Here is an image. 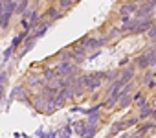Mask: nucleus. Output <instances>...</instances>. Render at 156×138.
Here are the masks:
<instances>
[{
  "mask_svg": "<svg viewBox=\"0 0 156 138\" xmlns=\"http://www.w3.org/2000/svg\"><path fill=\"white\" fill-rule=\"evenodd\" d=\"M138 122H140V116H138V118H129V120H123V125H125V129H129V127L138 125Z\"/></svg>",
  "mask_w": 156,
  "mask_h": 138,
  "instance_id": "obj_20",
  "label": "nucleus"
},
{
  "mask_svg": "<svg viewBox=\"0 0 156 138\" xmlns=\"http://www.w3.org/2000/svg\"><path fill=\"white\" fill-rule=\"evenodd\" d=\"M57 6H59L61 11H68L73 6V0H57Z\"/></svg>",
  "mask_w": 156,
  "mask_h": 138,
  "instance_id": "obj_15",
  "label": "nucleus"
},
{
  "mask_svg": "<svg viewBox=\"0 0 156 138\" xmlns=\"http://www.w3.org/2000/svg\"><path fill=\"white\" fill-rule=\"evenodd\" d=\"M141 94H143V90H136V94L132 96V100H134V101H138V100L141 98Z\"/></svg>",
  "mask_w": 156,
  "mask_h": 138,
  "instance_id": "obj_28",
  "label": "nucleus"
},
{
  "mask_svg": "<svg viewBox=\"0 0 156 138\" xmlns=\"http://www.w3.org/2000/svg\"><path fill=\"white\" fill-rule=\"evenodd\" d=\"M51 2H53V0H51Z\"/></svg>",
  "mask_w": 156,
  "mask_h": 138,
  "instance_id": "obj_31",
  "label": "nucleus"
},
{
  "mask_svg": "<svg viewBox=\"0 0 156 138\" xmlns=\"http://www.w3.org/2000/svg\"><path fill=\"white\" fill-rule=\"evenodd\" d=\"M147 37H149L151 41H156V22H154V24L147 30Z\"/></svg>",
  "mask_w": 156,
  "mask_h": 138,
  "instance_id": "obj_23",
  "label": "nucleus"
},
{
  "mask_svg": "<svg viewBox=\"0 0 156 138\" xmlns=\"http://www.w3.org/2000/svg\"><path fill=\"white\" fill-rule=\"evenodd\" d=\"M121 131H125V125H123V122H116V123L110 127V136H118Z\"/></svg>",
  "mask_w": 156,
  "mask_h": 138,
  "instance_id": "obj_13",
  "label": "nucleus"
},
{
  "mask_svg": "<svg viewBox=\"0 0 156 138\" xmlns=\"http://www.w3.org/2000/svg\"><path fill=\"white\" fill-rule=\"evenodd\" d=\"M13 52H15V50H13L11 46H9V48H8L6 52H4V63H8V59H9V57L13 55Z\"/></svg>",
  "mask_w": 156,
  "mask_h": 138,
  "instance_id": "obj_26",
  "label": "nucleus"
},
{
  "mask_svg": "<svg viewBox=\"0 0 156 138\" xmlns=\"http://www.w3.org/2000/svg\"><path fill=\"white\" fill-rule=\"evenodd\" d=\"M96 131H98V127H96L94 123H87V127H85V131H83V136H94Z\"/></svg>",
  "mask_w": 156,
  "mask_h": 138,
  "instance_id": "obj_18",
  "label": "nucleus"
},
{
  "mask_svg": "<svg viewBox=\"0 0 156 138\" xmlns=\"http://www.w3.org/2000/svg\"><path fill=\"white\" fill-rule=\"evenodd\" d=\"M48 98L42 94V92H39V94H35L33 96V100H31V105L35 107V111H39V112H46V107H48Z\"/></svg>",
  "mask_w": 156,
  "mask_h": 138,
  "instance_id": "obj_2",
  "label": "nucleus"
},
{
  "mask_svg": "<svg viewBox=\"0 0 156 138\" xmlns=\"http://www.w3.org/2000/svg\"><path fill=\"white\" fill-rule=\"evenodd\" d=\"M143 2H154L156 4V0H143Z\"/></svg>",
  "mask_w": 156,
  "mask_h": 138,
  "instance_id": "obj_30",
  "label": "nucleus"
},
{
  "mask_svg": "<svg viewBox=\"0 0 156 138\" xmlns=\"http://www.w3.org/2000/svg\"><path fill=\"white\" fill-rule=\"evenodd\" d=\"M50 24H51V20H46V22H42V24H39L37 26V30L31 33L33 37H37V39H41V37H44L46 35V31L50 30Z\"/></svg>",
  "mask_w": 156,
  "mask_h": 138,
  "instance_id": "obj_8",
  "label": "nucleus"
},
{
  "mask_svg": "<svg viewBox=\"0 0 156 138\" xmlns=\"http://www.w3.org/2000/svg\"><path fill=\"white\" fill-rule=\"evenodd\" d=\"M55 74L61 76V78L77 76V74H79V66H77V63H72V59H70V61H61V63L55 66Z\"/></svg>",
  "mask_w": 156,
  "mask_h": 138,
  "instance_id": "obj_1",
  "label": "nucleus"
},
{
  "mask_svg": "<svg viewBox=\"0 0 156 138\" xmlns=\"http://www.w3.org/2000/svg\"><path fill=\"white\" fill-rule=\"evenodd\" d=\"M85 46H87V48H101L99 39H88V41L85 42Z\"/></svg>",
  "mask_w": 156,
  "mask_h": 138,
  "instance_id": "obj_21",
  "label": "nucleus"
},
{
  "mask_svg": "<svg viewBox=\"0 0 156 138\" xmlns=\"http://www.w3.org/2000/svg\"><path fill=\"white\" fill-rule=\"evenodd\" d=\"M152 112H154V107H152L151 103H147V105L140 107V120H145V118L152 116Z\"/></svg>",
  "mask_w": 156,
  "mask_h": 138,
  "instance_id": "obj_10",
  "label": "nucleus"
},
{
  "mask_svg": "<svg viewBox=\"0 0 156 138\" xmlns=\"http://www.w3.org/2000/svg\"><path fill=\"white\" fill-rule=\"evenodd\" d=\"M85 127H87V122H85V120H83V122H75V123H73V131L79 134V136H83Z\"/></svg>",
  "mask_w": 156,
  "mask_h": 138,
  "instance_id": "obj_17",
  "label": "nucleus"
},
{
  "mask_svg": "<svg viewBox=\"0 0 156 138\" xmlns=\"http://www.w3.org/2000/svg\"><path fill=\"white\" fill-rule=\"evenodd\" d=\"M134 63H136V66L140 68V70H147V68H151V64H149V55H147V52H143V53H140L136 59H134Z\"/></svg>",
  "mask_w": 156,
  "mask_h": 138,
  "instance_id": "obj_7",
  "label": "nucleus"
},
{
  "mask_svg": "<svg viewBox=\"0 0 156 138\" xmlns=\"http://www.w3.org/2000/svg\"><path fill=\"white\" fill-rule=\"evenodd\" d=\"M132 101H134V100H132L130 94H121V98H119V101H118V109H125V107H129Z\"/></svg>",
  "mask_w": 156,
  "mask_h": 138,
  "instance_id": "obj_11",
  "label": "nucleus"
},
{
  "mask_svg": "<svg viewBox=\"0 0 156 138\" xmlns=\"http://www.w3.org/2000/svg\"><path fill=\"white\" fill-rule=\"evenodd\" d=\"M154 2H143V4H140V8H138V11L134 13L138 19H143V17H149V15H152L154 13Z\"/></svg>",
  "mask_w": 156,
  "mask_h": 138,
  "instance_id": "obj_4",
  "label": "nucleus"
},
{
  "mask_svg": "<svg viewBox=\"0 0 156 138\" xmlns=\"http://www.w3.org/2000/svg\"><path fill=\"white\" fill-rule=\"evenodd\" d=\"M28 6H30V0H19V2H17V15H22L26 9H28Z\"/></svg>",
  "mask_w": 156,
  "mask_h": 138,
  "instance_id": "obj_14",
  "label": "nucleus"
},
{
  "mask_svg": "<svg viewBox=\"0 0 156 138\" xmlns=\"http://www.w3.org/2000/svg\"><path fill=\"white\" fill-rule=\"evenodd\" d=\"M8 81V72L4 70V72H0V85H4Z\"/></svg>",
  "mask_w": 156,
  "mask_h": 138,
  "instance_id": "obj_27",
  "label": "nucleus"
},
{
  "mask_svg": "<svg viewBox=\"0 0 156 138\" xmlns=\"http://www.w3.org/2000/svg\"><path fill=\"white\" fill-rule=\"evenodd\" d=\"M98 120H99V114L98 112H92V114H88V120H87V123H98Z\"/></svg>",
  "mask_w": 156,
  "mask_h": 138,
  "instance_id": "obj_25",
  "label": "nucleus"
},
{
  "mask_svg": "<svg viewBox=\"0 0 156 138\" xmlns=\"http://www.w3.org/2000/svg\"><path fill=\"white\" fill-rule=\"evenodd\" d=\"M39 24V13L33 9V13H31V17H30V26L33 28V26H37Z\"/></svg>",
  "mask_w": 156,
  "mask_h": 138,
  "instance_id": "obj_24",
  "label": "nucleus"
},
{
  "mask_svg": "<svg viewBox=\"0 0 156 138\" xmlns=\"http://www.w3.org/2000/svg\"><path fill=\"white\" fill-rule=\"evenodd\" d=\"M154 127V123L152 122H147V123H143L141 127H138L136 129V133H134V136H141V134H145V133H149L151 129Z\"/></svg>",
  "mask_w": 156,
  "mask_h": 138,
  "instance_id": "obj_12",
  "label": "nucleus"
},
{
  "mask_svg": "<svg viewBox=\"0 0 156 138\" xmlns=\"http://www.w3.org/2000/svg\"><path fill=\"white\" fill-rule=\"evenodd\" d=\"M138 8H140V4L138 2H127V4H123L121 8H119V15H132V13H136L138 11Z\"/></svg>",
  "mask_w": 156,
  "mask_h": 138,
  "instance_id": "obj_6",
  "label": "nucleus"
},
{
  "mask_svg": "<svg viewBox=\"0 0 156 138\" xmlns=\"http://www.w3.org/2000/svg\"><path fill=\"white\" fill-rule=\"evenodd\" d=\"M35 44H37V37H33V35H28V37H26V41H24V44H22V50L19 52V57H24L28 52H31Z\"/></svg>",
  "mask_w": 156,
  "mask_h": 138,
  "instance_id": "obj_5",
  "label": "nucleus"
},
{
  "mask_svg": "<svg viewBox=\"0 0 156 138\" xmlns=\"http://www.w3.org/2000/svg\"><path fill=\"white\" fill-rule=\"evenodd\" d=\"M44 15H46V17H48L51 22H53V20H59V19H62V11H61V9H57V8H53V6H51V8H48V11H46Z\"/></svg>",
  "mask_w": 156,
  "mask_h": 138,
  "instance_id": "obj_9",
  "label": "nucleus"
},
{
  "mask_svg": "<svg viewBox=\"0 0 156 138\" xmlns=\"http://www.w3.org/2000/svg\"><path fill=\"white\" fill-rule=\"evenodd\" d=\"M119 78V70H114V72H107V76H105V79L107 81H116Z\"/></svg>",
  "mask_w": 156,
  "mask_h": 138,
  "instance_id": "obj_22",
  "label": "nucleus"
},
{
  "mask_svg": "<svg viewBox=\"0 0 156 138\" xmlns=\"http://www.w3.org/2000/svg\"><path fill=\"white\" fill-rule=\"evenodd\" d=\"M134 78H136V63L134 64H129V66L125 64V68H121V70H119V79L123 83H129Z\"/></svg>",
  "mask_w": 156,
  "mask_h": 138,
  "instance_id": "obj_3",
  "label": "nucleus"
},
{
  "mask_svg": "<svg viewBox=\"0 0 156 138\" xmlns=\"http://www.w3.org/2000/svg\"><path fill=\"white\" fill-rule=\"evenodd\" d=\"M152 78H156V76L149 70V68H147V72H145V74H143V78H141V85H145V87H147V85H149V81H151Z\"/></svg>",
  "mask_w": 156,
  "mask_h": 138,
  "instance_id": "obj_19",
  "label": "nucleus"
},
{
  "mask_svg": "<svg viewBox=\"0 0 156 138\" xmlns=\"http://www.w3.org/2000/svg\"><path fill=\"white\" fill-rule=\"evenodd\" d=\"M4 94H6V89H4V85H0V101H2Z\"/></svg>",
  "mask_w": 156,
  "mask_h": 138,
  "instance_id": "obj_29",
  "label": "nucleus"
},
{
  "mask_svg": "<svg viewBox=\"0 0 156 138\" xmlns=\"http://www.w3.org/2000/svg\"><path fill=\"white\" fill-rule=\"evenodd\" d=\"M35 85H46V78H37V76H31L28 79V87H35Z\"/></svg>",
  "mask_w": 156,
  "mask_h": 138,
  "instance_id": "obj_16",
  "label": "nucleus"
}]
</instances>
